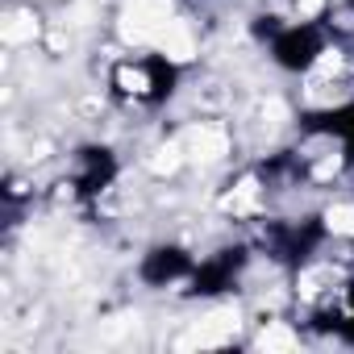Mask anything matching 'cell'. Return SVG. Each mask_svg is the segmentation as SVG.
Here are the masks:
<instances>
[{"label": "cell", "mask_w": 354, "mask_h": 354, "mask_svg": "<svg viewBox=\"0 0 354 354\" xmlns=\"http://www.w3.org/2000/svg\"><path fill=\"white\" fill-rule=\"evenodd\" d=\"M246 263H250V250H246V246H221V250L205 254V259L196 263V271H192L184 296H192V300H217V296H225V292L242 279Z\"/></svg>", "instance_id": "cell-3"}, {"label": "cell", "mask_w": 354, "mask_h": 354, "mask_svg": "<svg viewBox=\"0 0 354 354\" xmlns=\"http://www.w3.org/2000/svg\"><path fill=\"white\" fill-rule=\"evenodd\" d=\"M304 129L321 142H329L346 162H354V100H342V104H329V109H317L304 117Z\"/></svg>", "instance_id": "cell-7"}, {"label": "cell", "mask_w": 354, "mask_h": 354, "mask_svg": "<svg viewBox=\"0 0 354 354\" xmlns=\"http://www.w3.org/2000/svg\"><path fill=\"white\" fill-rule=\"evenodd\" d=\"M271 63L288 75H313L333 50H329V30L321 17H300V21H279L275 34L267 38Z\"/></svg>", "instance_id": "cell-2"}, {"label": "cell", "mask_w": 354, "mask_h": 354, "mask_svg": "<svg viewBox=\"0 0 354 354\" xmlns=\"http://www.w3.org/2000/svg\"><path fill=\"white\" fill-rule=\"evenodd\" d=\"M175 84H180V59H171L162 50L138 55V59H121L113 67V92L129 104H146L158 109L175 96Z\"/></svg>", "instance_id": "cell-1"}, {"label": "cell", "mask_w": 354, "mask_h": 354, "mask_svg": "<svg viewBox=\"0 0 354 354\" xmlns=\"http://www.w3.org/2000/svg\"><path fill=\"white\" fill-rule=\"evenodd\" d=\"M313 329L354 346V279H337L313 300Z\"/></svg>", "instance_id": "cell-6"}, {"label": "cell", "mask_w": 354, "mask_h": 354, "mask_svg": "<svg viewBox=\"0 0 354 354\" xmlns=\"http://www.w3.org/2000/svg\"><path fill=\"white\" fill-rule=\"evenodd\" d=\"M117 171H121V162H117L113 146H96V142L80 146L75 150V171H71V188H75L80 201H96V196H104L113 188Z\"/></svg>", "instance_id": "cell-5"}, {"label": "cell", "mask_w": 354, "mask_h": 354, "mask_svg": "<svg viewBox=\"0 0 354 354\" xmlns=\"http://www.w3.org/2000/svg\"><path fill=\"white\" fill-rule=\"evenodd\" d=\"M196 254L184 242H154L142 259H138V279L146 288H175V283H188L196 271Z\"/></svg>", "instance_id": "cell-4"}]
</instances>
